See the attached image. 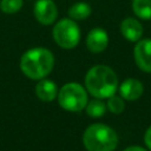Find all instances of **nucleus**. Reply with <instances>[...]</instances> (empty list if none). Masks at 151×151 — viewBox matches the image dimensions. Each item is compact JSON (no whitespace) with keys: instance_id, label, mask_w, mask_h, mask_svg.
I'll use <instances>...</instances> for the list:
<instances>
[{"instance_id":"obj_10","label":"nucleus","mask_w":151,"mask_h":151,"mask_svg":"<svg viewBox=\"0 0 151 151\" xmlns=\"http://www.w3.org/2000/svg\"><path fill=\"white\" fill-rule=\"evenodd\" d=\"M143 92H144V86L142 81H139L138 79L129 78L119 85L120 97L125 100H137L142 97Z\"/></svg>"},{"instance_id":"obj_13","label":"nucleus","mask_w":151,"mask_h":151,"mask_svg":"<svg viewBox=\"0 0 151 151\" xmlns=\"http://www.w3.org/2000/svg\"><path fill=\"white\" fill-rule=\"evenodd\" d=\"M132 11L137 18L143 20H150L151 0H132Z\"/></svg>"},{"instance_id":"obj_12","label":"nucleus","mask_w":151,"mask_h":151,"mask_svg":"<svg viewBox=\"0 0 151 151\" xmlns=\"http://www.w3.org/2000/svg\"><path fill=\"white\" fill-rule=\"evenodd\" d=\"M92 13L91 6L85 1H79L73 4L68 8V17L73 20H84L87 19Z\"/></svg>"},{"instance_id":"obj_8","label":"nucleus","mask_w":151,"mask_h":151,"mask_svg":"<svg viewBox=\"0 0 151 151\" xmlns=\"http://www.w3.org/2000/svg\"><path fill=\"white\" fill-rule=\"evenodd\" d=\"M109 45V35L104 28L94 27L92 28L86 37V46L92 53L103 52Z\"/></svg>"},{"instance_id":"obj_9","label":"nucleus","mask_w":151,"mask_h":151,"mask_svg":"<svg viewBox=\"0 0 151 151\" xmlns=\"http://www.w3.org/2000/svg\"><path fill=\"white\" fill-rule=\"evenodd\" d=\"M143 31H144L143 25L136 18L127 17L120 22V33H122V35L131 42H137L142 38Z\"/></svg>"},{"instance_id":"obj_18","label":"nucleus","mask_w":151,"mask_h":151,"mask_svg":"<svg viewBox=\"0 0 151 151\" xmlns=\"http://www.w3.org/2000/svg\"><path fill=\"white\" fill-rule=\"evenodd\" d=\"M123 151H147L146 149L142 147V146H138V145H133V146H129L126 149H124Z\"/></svg>"},{"instance_id":"obj_7","label":"nucleus","mask_w":151,"mask_h":151,"mask_svg":"<svg viewBox=\"0 0 151 151\" xmlns=\"http://www.w3.org/2000/svg\"><path fill=\"white\" fill-rule=\"evenodd\" d=\"M136 65L143 72L151 73V39H139L133 48Z\"/></svg>"},{"instance_id":"obj_16","label":"nucleus","mask_w":151,"mask_h":151,"mask_svg":"<svg viewBox=\"0 0 151 151\" xmlns=\"http://www.w3.org/2000/svg\"><path fill=\"white\" fill-rule=\"evenodd\" d=\"M22 7V0H0V9L5 14H14Z\"/></svg>"},{"instance_id":"obj_14","label":"nucleus","mask_w":151,"mask_h":151,"mask_svg":"<svg viewBox=\"0 0 151 151\" xmlns=\"http://www.w3.org/2000/svg\"><path fill=\"white\" fill-rule=\"evenodd\" d=\"M106 109H107L106 104L101 99L97 98V99H93L90 103H87V105H86V113L90 117H92V118H99V117L105 114Z\"/></svg>"},{"instance_id":"obj_1","label":"nucleus","mask_w":151,"mask_h":151,"mask_svg":"<svg viewBox=\"0 0 151 151\" xmlns=\"http://www.w3.org/2000/svg\"><path fill=\"white\" fill-rule=\"evenodd\" d=\"M85 86L90 94L99 99H107L118 90V77L106 65L91 67L85 76Z\"/></svg>"},{"instance_id":"obj_2","label":"nucleus","mask_w":151,"mask_h":151,"mask_svg":"<svg viewBox=\"0 0 151 151\" xmlns=\"http://www.w3.org/2000/svg\"><path fill=\"white\" fill-rule=\"evenodd\" d=\"M54 66L53 53L44 47H34L26 51L20 59L22 73L33 80L44 79Z\"/></svg>"},{"instance_id":"obj_3","label":"nucleus","mask_w":151,"mask_h":151,"mask_svg":"<svg viewBox=\"0 0 151 151\" xmlns=\"http://www.w3.org/2000/svg\"><path fill=\"white\" fill-rule=\"evenodd\" d=\"M83 143L87 151H114L118 136L112 127L105 124H93L85 130Z\"/></svg>"},{"instance_id":"obj_15","label":"nucleus","mask_w":151,"mask_h":151,"mask_svg":"<svg viewBox=\"0 0 151 151\" xmlns=\"http://www.w3.org/2000/svg\"><path fill=\"white\" fill-rule=\"evenodd\" d=\"M107 99H109V100H107V103H106V106H107V109H109L110 112H112V113H114V114H120V113L124 111V109H125V103H124V100H123L122 97L113 94V96H111V97L107 98Z\"/></svg>"},{"instance_id":"obj_6","label":"nucleus","mask_w":151,"mask_h":151,"mask_svg":"<svg viewBox=\"0 0 151 151\" xmlns=\"http://www.w3.org/2000/svg\"><path fill=\"white\" fill-rule=\"evenodd\" d=\"M33 14L38 22L48 26L57 20L58 8L53 0H37L33 7Z\"/></svg>"},{"instance_id":"obj_17","label":"nucleus","mask_w":151,"mask_h":151,"mask_svg":"<svg viewBox=\"0 0 151 151\" xmlns=\"http://www.w3.org/2000/svg\"><path fill=\"white\" fill-rule=\"evenodd\" d=\"M144 143L147 146V149L151 151V126H149V129L145 131L144 134Z\"/></svg>"},{"instance_id":"obj_5","label":"nucleus","mask_w":151,"mask_h":151,"mask_svg":"<svg viewBox=\"0 0 151 151\" xmlns=\"http://www.w3.org/2000/svg\"><path fill=\"white\" fill-rule=\"evenodd\" d=\"M53 40L55 44L65 50L74 48L80 40V28L76 24V20L68 18V19H61L59 20L52 31Z\"/></svg>"},{"instance_id":"obj_4","label":"nucleus","mask_w":151,"mask_h":151,"mask_svg":"<svg viewBox=\"0 0 151 151\" xmlns=\"http://www.w3.org/2000/svg\"><path fill=\"white\" fill-rule=\"evenodd\" d=\"M60 106L71 112H80L87 105V92L78 83H67L58 92Z\"/></svg>"},{"instance_id":"obj_11","label":"nucleus","mask_w":151,"mask_h":151,"mask_svg":"<svg viewBox=\"0 0 151 151\" xmlns=\"http://www.w3.org/2000/svg\"><path fill=\"white\" fill-rule=\"evenodd\" d=\"M35 94L42 101H52L58 94L57 86L50 79H40L35 86Z\"/></svg>"}]
</instances>
